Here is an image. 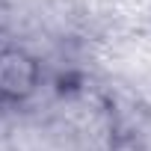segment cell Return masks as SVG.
Masks as SVG:
<instances>
[{
  "mask_svg": "<svg viewBox=\"0 0 151 151\" xmlns=\"http://www.w3.org/2000/svg\"><path fill=\"white\" fill-rule=\"evenodd\" d=\"M42 86V62L18 45H0V104L24 107Z\"/></svg>",
  "mask_w": 151,
  "mask_h": 151,
  "instance_id": "cell-1",
  "label": "cell"
}]
</instances>
